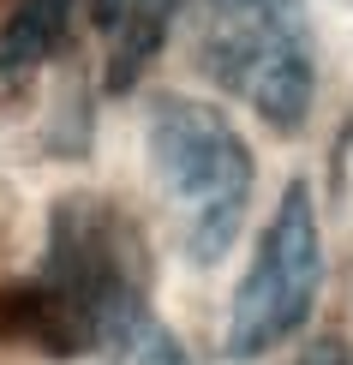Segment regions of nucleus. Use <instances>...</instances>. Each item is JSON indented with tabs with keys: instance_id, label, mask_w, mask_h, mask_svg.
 <instances>
[{
	"instance_id": "39448f33",
	"label": "nucleus",
	"mask_w": 353,
	"mask_h": 365,
	"mask_svg": "<svg viewBox=\"0 0 353 365\" xmlns=\"http://www.w3.org/2000/svg\"><path fill=\"white\" fill-rule=\"evenodd\" d=\"M90 347H96L108 365H192L186 347H180V336L162 324L156 312H150V294L114 306V312L96 324Z\"/></svg>"
},
{
	"instance_id": "423d86ee",
	"label": "nucleus",
	"mask_w": 353,
	"mask_h": 365,
	"mask_svg": "<svg viewBox=\"0 0 353 365\" xmlns=\"http://www.w3.org/2000/svg\"><path fill=\"white\" fill-rule=\"evenodd\" d=\"M66 12L72 0H12L6 19H0V78H30L60 48Z\"/></svg>"
},
{
	"instance_id": "20e7f679",
	"label": "nucleus",
	"mask_w": 353,
	"mask_h": 365,
	"mask_svg": "<svg viewBox=\"0 0 353 365\" xmlns=\"http://www.w3.org/2000/svg\"><path fill=\"white\" fill-rule=\"evenodd\" d=\"M180 0H96V30L108 42V84L132 90L144 66L156 60Z\"/></svg>"
},
{
	"instance_id": "f03ea898",
	"label": "nucleus",
	"mask_w": 353,
	"mask_h": 365,
	"mask_svg": "<svg viewBox=\"0 0 353 365\" xmlns=\"http://www.w3.org/2000/svg\"><path fill=\"white\" fill-rule=\"evenodd\" d=\"M198 66L275 132L312 114L317 54L300 0H198Z\"/></svg>"
},
{
	"instance_id": "7ed1b4c3",
	"label": "nucleus",
	"mask_w": 353,
	"mask_h": 365,
	"mask_svg": "<svg viewBox=\"0 0 353 365\" xmlns=\"http://www.w3.org/2000/svg\"><path fill=\"white\" fill-rule=\"evenodd\" d=\"M324 287V234H317V210H312V186L294 180L275 204V216L264 227L252 269H245L240 294H234V317H227V354L234 359H257L270 347H282L287 336H300L305 317L317 306Z\"/></svg>"
},
{
	"instance_id": "f257e3e1",
	"label": "nucleus",
	"mask_w": 353,
	"mask_h": 365,
	"mask_svg": "<svg viewBox=\"0 0 353 365\" xmlns=\"http://www.w3.org/2000/svg\"><path fill=\"white\" fill-rule=\"evenodd\" d=\"M150 174L174 210V234L198 264H216L234 246L252 204V150L234 120L192 96H156L144 120Z\"/></svg>"
},
{
	"instance_id": "0eeeda50",
	"label": "nucleus",
	"mask_w": 353,
	"mask_h": 365,
	"mask_svg": "<svg viewBox=\"0 0 353 365\" xmlns=\"http://www.w3.org/2000/svg\"><path fill=\"white\" fill-rule=\"evenodd\" d=\"M294 365H353V359H347V347H342V341H312Z\"/></svg>"
}]
</instances>
